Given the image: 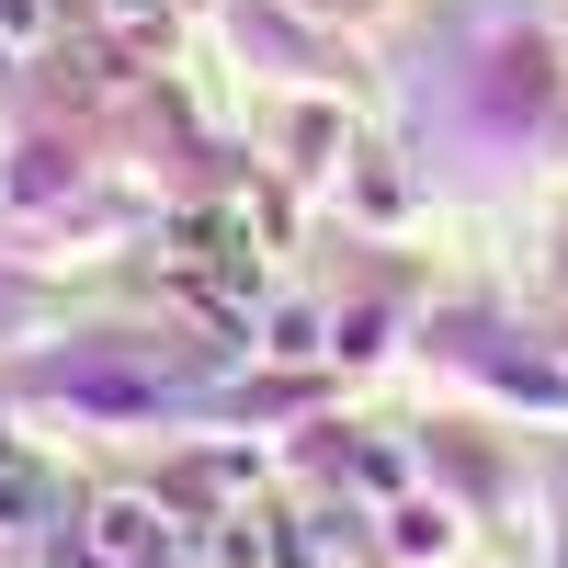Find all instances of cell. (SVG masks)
Masks as SVG:
<instances>
[{"mask_svg":"<svg viewBox=\"0 0 568 568\" xmlns=\"http://www.w3.org/2000/svg\"><path fill=\"white\" fill-rule=\"evenodd\" d=\"M171 262L205 284V296H251V216L240 205H205V216H182L171 227Z\"/></svg>","mask_w":568,"mask_h":568,"instance_id":"obj_1","label":"cell"},{"mask_svg":"<svg viewBox=\"0 0 568 568\" xmlns=\"http://www.w3.org/2000/svg\"><path fill=\"white\" fill-rule=\"evenodd\" d=\"M69 546H80V568H160L171 524H160V500H91Z\"/></svg>","mask_w":568,"mask_h":568,"instance_id":"obj_2","label":"cell"},{"mask_svg":"<svg viewBox=\"0 0 568 568\" xmlns=\"http://www.w3.org/2000/svg\"><path fill=\"white\" fill-rule=\"evenodd\" d=\"M58 524H80L69 489H58V466L23 455V444H0V546H45Z\"/></svg>","mask_w":568,"mask_h":568,"instance_id":"obj_3","label":"cell"},{"mask_svg":"<svg viewBox=\"0 0 568 568\" xmlns=\"http://www.w3.org/2000/svg\"><path fill=\"white\" fill-rule=\"evenodd\" d=\"M318 329H329L318 307H273V318H262V342H273L284 364H296V353H329V342H318Z\"/></svg>","mask_w":568,"mask_h":568,"instance_id":"obj_4","label":"cell"},{"mask_svg":"<svg viewBox=\"0 0 568 568\" xmlns=\"http://www.w3.org/2000/svg\"><path fill=\"white\" fill-rule=\"evenodd\" d=\"M0 45H45V0H0Z\"/></svg>","mask_w":568,"mask_h":568,"instance_id":"obj_5","label":"cell"},{"mask_svg":"<svg viewBox=\"0 0 568 568\" xmlns=\"http://www.w3.org/2000/svg\"><path fill=\"white\" fill-rule=\"evenodd\" d=\"M103 12H114V23H125V34H149V23H160V12H171V0H103Z\"/></svg>","mask_w":568,"mask_h":568,"instance_id":"obj_6","label":"cell"}]
</instances>
